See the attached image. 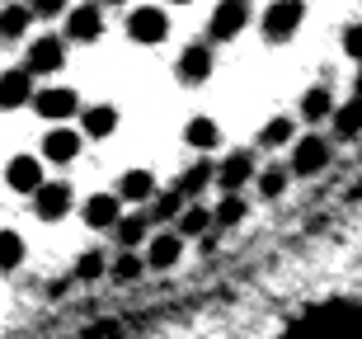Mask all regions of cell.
<instances>
[{"mask_svg": "<svg viewBox=\"0 0 362 339\" xmlns=\"http://www.w3.org/2000/svg\"><path fill=\"white\" fill-rule=\"evenodd\" d=\"M306 19V0H273L264 10V38L269 42H287Z\"/></svg>", "mask_w": 362, "mask_h": 339, "instance_id": "cell-1", "label": "cell"}, {"mask_svg": "<svg viewBox=\"0 0 362 339\" xmlns=\"http://www.w3.org/2000/svg\"><path fill=\"white\" fill-rule=\"evenodd\" d=\"M165 33H170V19H165V10H156V5H136V10L127 14V38H132L136 47H156V42H165Z\"/></svg>", "mask_w": 362, "mask_h": 339, "instance_id": "cell-2", "label": "cell"}, {"mask_svg": "<svg viewBox=\"0 0 362 339\" xmlns=\"http://www.w3.org/2000/svg\"><path fill=\"white\" fill-rule=\"evenodd\" d=\"M24 67L33 71V76H57V71L66 67V42L57 38V33H42V38H33V42H28Z\"/></svg>", "mask_w": 362, "mask_h": 339, "instance_id": "cell-3", "label": "cell"}, {"mask_svg": "<svg viewBox=\"0 0 362 339\" xmlns=\"http://www.w3.org/2000/svg\"><path fill=\"white\" fill-rule=\"evenodd\" d=\"M325 165H329V142H325V137H301V142L292 146L287 175H296V179H310V175H320Z\"/></svg>", "mask_w": 362, "mask_h": 339, "instance_id": "cell-4", "label": "cell"}, {"mask_svg": "<svg viewBox=\"0 0 362 339\" xmlns=\"http://www.w3.org/2000/svg\"><path fill=\"white\" fill-rule=\"evenodd\" d=\"M245 24H250V0H221V5H212L207 38H212V42H230Z\"/></svg>", "mask_w": 362, "mask_h": 339, "instance_id": "cell-5", "label": "cell"}, {"mask_svg": "<svg viewBox=\"0 0 362 339\" xmlns=\"http://www.w3.org/2000/svg\"><path fill=\"white\" fill-rule=\"evenodd\" d=\"M33 109L47 122H66V118L81 113V95H76L71 85H52V90H38V95H33Z\"/></svg>", "mask_w": 362, "mask_h": 339, "instance_id": "cell-6", "label": "cell"}, {"mask_svg": "<svg viewBox=\"0 0 362 339\" xmlns=\"http://www.w3.org/2000/svg\"><path fill=\"white\" fill-rule=\"evenodd\" d=\"M71 203H76V189H71L66 179H57V184H47V179H42L38 189H33V207H38L42 222H62L71 212Z\"/></svg>", "mask_w": 362, "mask_h": 339, "instance_id": "cell-7", "label": "cell"}, {"mask_svg": "<svg viewBox=\"0 0 362 339\" xmlns=\"http://www.w3.org/2000/svg\"><path fill=\"white\" fill-rule=\"evenodd\" d=\"M99 33H104V10H99V0L71 5L66 10V38L71 42H99Z\"/></svg>", "mask_w": 362, "mask_h": 339, "instance_id": "cell-8", "label": "cell"}, {"mask_svg": "<svg viewBox=\"0 0 362 339\" xmlns=\"http://www.w3.org/2000/svg\"><path fill=\"white\" fill-rule=\"evenodd\" d=\"M212 179L221 184V193H240L250 179H255V156L250 151H230L226 161L212 170Z\"/></svg>", "mask_w": 362, "mask_h": 339, "instance_id": "cell-9", "label": "cell"}, {"mask_svg": "<svg viewBox=\"0 0 362 339\" xmlns=\"http://www.w3.org/2000/svg\"><path fill=\"white\" fill-rule=\"evenodd\" d=\"M212 42H188L184 52H179V81L184 85H202L212 81Z\"/></svg>", "mask_w": 362, "mask_h": 339, "instance_id": "cell-10", "label": "cell"}, {"mask_svg": "<svg viewBox=\"0 0 362 339\" xmlns=\"http://www.w3.org/2000/svg\"><path fill=\"white\" fill-rule=\"evenodd\" d=\"M81 156V132H71L66 122H57L52 132L42 137V161H52V165H71Z\"/></svg>", "mask_w": 362, "mask_h": 339, "instance_id": "cell-11", "label": "cell"}, {"mask_svg": "<svg viewBox=\"0 0 362 339\" xmlns=\"http://www.w3.org/2000/svg\"><path fill=\"white\" fill-rule=\"evenodd\" d=\"M33 99V71L28 67H14L0 76V109H24Z\"/></svg>", "mask_w": 362, "mask_h": 339, "instance_id": "cell-12", "label": "cell"}, {"mask_svg": "<svg viewBox=\"0 0 362 339\" xmlns=\"http://www.w3.org/2000/svg\"><path fill=\"white\" fill-rule=\"evenodd\" d=\"M179 259H184V236H179V231H160V236H151L146 269H175Z\"/></svg>", "mask_w": 362, "mask_h": 339, "instance_id": "cell-13", "label": "cell"}, {"mask_svg": "<svg viewBox=\"0 0 362 339\" xmlns=\"http://www.w3.org/2000/svg\"><path fill=\"white\" fill-rule=\"evenodd\" d=\"M5 179H10L14 193H33L42 184V161L38 156H14V161L5 165Z\"/></svg>", "mask_w": 362, "mask_h": 339, "instance_id": "cell-14", "label": "cell"}, {"mask_svg": "<svg viewBox=\"0 0 362 339\" xmlns=\"http://www.w3.org/2000/svg\"><path fill=\"white\" fill-rule=\"evenodd\" d=\"M122 217V198L118 193H94L90 203H85V222L94 231H113V222Z\"/></svg>", "mask_w": 362, "mask_h": 339, "instance_id": "cell-15", "label": "cell"}, {"mask_svg": "<svg viewBox=\"0 0 362 339\" xmlns=\"http://www.w3.org/2000/svg\"><path fill=\"white\" fill-rule=\"evenodd\" d=\"M113 193H118L122 203H146V198H156V175L151 170H127Z\"/></svg>", "mask_w": 362, "mask_h": 339, "instance_id": "cell-16", "label": "cell"}, {"mask_svg": "<svg viewBox=\"0 0 362 339\" xmlns=\"http://www.w3.org/2000/svg\"><path fill=\"white\" fill-rule=\"evenodd\" d=\"M207 184H212V161H198V165H188L184 175L175 179V193L184 198V203H193L198 193H207Z\"/></svg>", "mask_w": 362, "mask_h": 339, "instance_id": "cell-17", "label": "cell"}, {"mask_svg": "<svg viewBox=\"0 0 362 339\" xmlns=\"http://www.w3.org/2000/svg\"><path fill=\"white\" fill-rule=\"evenodd\" d=\"M81 127H85V137H113L118 132V109L113 104H90L81 113Z\"/></svg>", "mask_w": 362, "mask_h": 339, "instance_id": "cell-18", "label": "cell"}, {"mask_svg": "<svg viewBox=\"0 0 362 339\" xmlns=\"http://www.w3.org/2000/svg\"><path fill=\"white\" fill-rule=\"evenodd\" d=\"M329 122H334V137H358L362 132V95H353L349 104H334V113H329Z\"/></svg>", "mask_w": 362, "mask_h": 339, "instance_id": "cell-19", "label": "cell"}, {"mask_svg": "<svg viewBox=\"0 0 362 339\" xmlns=\"http://www.w3.org/2000/svg\"><path fill=\"white\" fill-rule=\"evenodd\" d=\"M170 226H175L179 236H207V231H212V212L198 207V203H184V207H179V217L170 222Z\"/></svg>", "mask_w": 362, "mask_h": 339, "instance_id": "cell-20", "label": "cell"}, {"mask_svg": "<svg viewBox=\"0 0 362 339\" xmlns=\"http://www.w3.org/2000/svg\"><path fill=\"white\" fill-rule=\"evenodd\" d=\"M146 231H151V212H127V217L113 222V236H118L122 250H132L136 241H146Z\"/></svg>", "mask_w": 362, "mask_h": 339, "instance_id": "cell-21", "label": "cell"}, {"mask_svg": "<svg viewBox=\"0 0 362 339\" xmlns=\"http://www.w3.org/2000/svg\"><path fill=\"white\" fill-rule=\"evenodd\" d=\"M28 24H33V10L28 5H5L0 10V38L5 42H19L28 33Z\"/></svg>", "mask_w": 362, "mask_h": 339, "instance_id": "cell-22", "label": "cell"}, {"mask_svg": "<svg viewBox=\"0 0 362 339\" xmlns=\"http://www.w3.org/2000/svg\"><path fill=\"white\" fill-rule=\"evenodd\" d=\"M329 113H334V95H329V85H315V90L301 95V118H306V122H325Z\"/></svg>", "mask_w": 362, "mask_h": 339, "instance_id": "cell-23", "label": "cell"}, {"mask_svg": "<svg viewBox=\"0 0 362 339\" xmlns=\"http://www.w3.org/2000/svg\"><path fill=\"white\" fill-rule=\"evenodd\" d=\"M245 212H250V207H245V198H240V193H226V198H221V203L212 207V226H216V231L240 226V222H245Z\"/></svg>", "mask_w": 362, "mask_h": 339, "instance_id": "cell-24", "label": "cell"}, {"mask_svg": "<svg viewBox=\"0 0 362 339\" xmlns=\"http://www.w3.org/2000/svg\"><path fill=\"white\" fill-rule=\"evenodd\" d=\"M184 142H188L193 151H212L216 142H221V127H216L212 118H193V122L184 127Z\"/></svg>", "mask_w": 362, "mask_h": 339, "instance_id": "cell-25", "label": "cell"}, {"mask_svg": "<svg viewBox=\"0 0 362 339\" xmlns=\"http://www.w3.org/2000/svg\"><path fill=\"white\" fill-rule=\"evenodd\" d=\"M24 264V236L19 231H0V273Z\"/></svg>", "mask_w": 362, "mask_h": 339, "instance_id": "cell-26", "label": "cell"}, {"mask_svg": "<svg viewBox=\"0 0 362 339\" xmlns=\"http://www.w3.org/2000/svg\"><path fill=\"white\" fill-rule=\"evenodd\" d=\"M141 269H146V259L136 255V250H122V255L108 264V278H113V283H132Z\"/></svg>", "mask_w": 362, "mask_h": 339, "instance_id": "cell-27", "label": "cell"}, {"mask_svg": "<svg viewBox=\"0 0 362 339\" xmlns=\"http://www.w3.org/2000/svg\"><path fill=\"white\" fill-rule=\"evenodd\" d=\"M292 137H296V118H273V122H264L259 142H264V146H287Z\"/></svg>", "mask_w": 362, "mask_h": 339, "instance_id": "cell-28", "label": "cell"}, {"mask_svg": "<svg viewBox=\"0 0 362 339\" xmlns=\"http://www.w3.org/2000/svg\"><path fill=\"white\" fill-rule=\"evenodd\" d=\"M179 207H184V198H179L175 189H156V203H151V222H175L179 217Z\"/></svg>", "mask_w": 362, "mask_h": 339, "instance_id": "cell-29", "label": "cell"}, {"mask_svg": "<svg viewBox=\"0 0 362 339\" xmlns=\"http://www.w3.org/2000/svg\"><path fill=\"white\" fill-rule=\"evenodd\" d=\"M282 189H287V165H273V170L259 175V193H264V198H278Z\"/></svg>", "mask_w": 362, "mask_h": 339, "instance_id": "cell-30", "label": "cell"}, {"mask_svg": "<svg viewBox=\"0 0 362 339\" xmlns=\"http://www.w3.org/2000/svg\"><path fill=\"white\" fill-rule=\"evenodd\" d=\"M104 269H108V259L99 255V250H90V255H81V264H76V278H81V283H90V278H99Z\"/></svg>", "mask_w": 362, "mask_h": 339, "instance_id": "cell-31", "label": "cell"}, {"mask_svg": "<svg viewBox=\"0 0 362 339\" xmlns=\"http://www.w3.org/2000/svg\"><path fill=\"white\" fill-rule=\"evenodd\" d=\"M71 0H28V10H33V19H57V14L66 10Z\"/></svg>", "mask_w": 362, "mask_h": 339, "instance_id": "cell-32", "label": "cell"}, {"mask_svg": "<svg viewBox=\"0 0 362 339\" xmlns=\"http://www.w3.org/2000/svg\"><path fill=\"white\" fill-rule=\"evenodd\" d=\"M344 52H349L353 62H362V24H349V28H344Z\"/></svg>", "mask_w": 362, "mask_h": 339, "instance_id": "cell-33", "label": "cell"}, {"mask_svg": "<svg viewBox=\"0 0 362 339\" xmlns=\"http://www.w3.org/2000/svg\"><path fill=\"white\" fill-rule=\"evenodd\" d=\"M353 95H362V62H358V81H353Z\"/></svg>", "mask_w": 362, "mask_h": 339, "instance_id": "cell-34", "label": "cell"}, {"mask_svg": "<svg viewBox=\"0 0 362 339\" xmlns=\"http://www.w3.org/2000/svg\"><path fill=\"white\" fill-rule=\"evenodd\" d=\"M104 5H127V0H104Z\"/></svg>", "mask_w": 362, "mask_h": 339, "instance_id": "cell-35", "label": "cell"}, {"mask_svg": "<svg viewBox=\"0 0 362 339\" xmlns=\"http://www.w3.org/2000/svg\"><path fill=\"white\" fill-rule=\"evenodd\" d=\"M170 5H188V0H170Z\"/></svg>", "mask_w": 362, "mask_h": 339, "instance_id": "cell-36", "label": "cell"}]
</instances>
